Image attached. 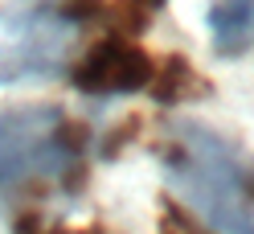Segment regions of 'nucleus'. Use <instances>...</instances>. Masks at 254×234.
I'll return each instance as SVG.
<instances>
[{"label":"nucleus","instance_id":"nucleus-6","mask_svg":"<svg viewBox=\"0 0 254 234\" xmlns=\"http://www.w3.org/2000/svg\"><path fill=\"white\" fill-rule=\"evenodd\" d=\"M152 95H156V103H164V107H172V103H185V99H197V95H205V78L189 66V62L181 58V54H172V58H164V66H156V74H152Z\"/></svg>","mask_w":254,"mask_h":234},{"label":"nucleus","instance_id":"nucleus-4","mask_svg":"<svg viewBox=\"0 0 254 234\" xmlns=\"http://www.w3.org/2000/svg\"><path fill=\"white\" fill-rule=\"evenodd\" d=\"M66 29L70 12H33L29 21H21L17 50L0 54V82H17V78H45L66 70Z\"/></svg>","mask_w":254,"mask_h":234},{"label":"nucleus","instance_id":"nucleus-8","mask_svg":"<svg viewBox=\"0 0 254 234\" xmlns=\"http://www.w3.org/2000/svg\"><path fill=\"white\" fill-rule=\"evenodd\" d=\"M139 4H144V8H164L168 0H139Z\"/></svg>","mask_w":254,"mask_h":234},{"label":"nucleus","instance_id":"nucleus-2","mask_svg":"<svg viewBox=\"0 0 254 234\" xmlns=\"http://www.w3.org/2000/svg\"><path fill=\"white\" fill-rule=\"evenodd\" d=\"M86 128L54 103L12 107L0 115V193L37 181H62L82 164Z\"/></svg>","mask_w":254,"mask_h":234},{"label":"nucleus","instance_id":"nucleus-5","mask_svg":"<svg viewBox=\"0 0 254 234\" xmlns=\"http://www.w3.org/2000/svg\"><path fill=\"white\" fill-rule=\"evenodd\" d=\"M205 21L221 58H242L246 50H254V0H217Z\"/></svg>","mask_w":254,"mask_h":234},{"label":"nucleus","instance_id":"nucleus-3","mask_svg":"<svg viewBox=\"0 0 254 234\" xmlns=\"http://www.w3.org/2000/svg\"><path fill=\"white\" fill-rule=\"evenodd\" d=\"M156 74V62L148 58L144 45H135L127 33H107L70 66V82L78 95L90 99H115V95H135L148 90Z\"/></svg>","mask_w":254,"mask_h":234},{"label":"nucleus","instance_id":"nucleus-1","mask_svg":"<svg viewBox=\"0 0 254 234\" xmlns=\"http://www.w3.org/2000/svg\"><path fill=\"white\" fill-rule=\"evenodd\" d=\"M164 181L217 234H254V160L230 136L177 119L160 144Z\"/></svg>","mask_w":254,"mask_h":234},{"label":"nucleus","instance_id":"nucleus-7","mask_svg":"<svg viewBox=\"0 0 254 234\" xmlns=\"http://www.w3.org/2000/svg\"><path fill=\"white\" fill-rule=\"evenodd\" d=\"M160 234H209V230H201V222H197L185 206L168 201L164 214H160Z\"/></svg>","mask_w":254,"mask_h":234}]
</instances>
